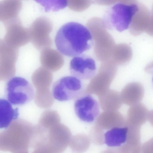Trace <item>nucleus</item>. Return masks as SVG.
Returning a JSON list of instances; mask_svg holds the SVG:
<instances>
[{"label":"nucleus","mask_w":153,"mask_h":153,"mask_svg":"<svg viewBox=\"0 0 153 153\" xmlns=\"http://www.w3.org/2000/svg\"><path fill=\"white\" fill-rule=\"evenodd\" d=\"M19 55L18 49L4 43L0 49V81H7L14 76Z\"/></svg>","instance_id":"9"},{"label":"nucleus","mask_w":153,"mask_h":153,"mask_svg":"<svg viewBox=\"0 0 153 153\" xmlns=\"http://www.w3.org/2000/svg\"><path fill=\"white\" fill-rule=\"evenodd\" d=\"M97 69L94 60L87 55L81 54L74 57L70 63V74L81 79H92L95 75Z\"/></svg>","instance_id":"8"},{"label":"nucleus","mask_w":153,"mask_h":153,"mask_svg":"<svg viewBox=\"0 0 153 153\" xmlns=\"http://www.w3.org/2000/svg\"><path fill=\"white\" fill-rule=\"evenodd\" d=\"M128 130L126 127H115L108 130L104 134V143L109 147L121 146L126 141Z\"/></svg>","instance_id":"14"},{"label":"nucleus","mask_w":153,"mask_h":153,"mask_svg":"<svg viewBox=\"0 0 153 153\" xmlns=\"http://www.w3.org/2000/svg\"><path fill=\"white\" fill-rule=\"evenodd\" d=\"M75 113L81 120L87 123L93 122L100 113L98 102L92 95L82 94L76 99L74 105Z\"/></svg>","instance_id":"7"},{"label":"nucleus","mask_w":153,"mask_h":153,"mask_svg":"<svg viewBox=\"0 0 153 153\" xmlns=\"http://www.w3.org/2000/svg\"><path fill=\"white\" fill-rule=\"evenodd\" d=\"M67 5L71 10L77 12L83 11L89 7L92 0H67Z\"/></svg>","instance_id":"16"},{"label":"nucleus","mask_w":153,"mask_h":153,"mask_svg":"<svg viewBox=\"0 0 153 153\" xmlns=\"http://www.w3.org/2000/svg\"><path fill=\"white\" fill-rule=\"evenodd\" d=\"M53 25L51 20L45 16L37 18L28 28L30 41L39 50L50 47L52 41L50 36Z\"/></svg>","instance_id":"5"},{"label":"nucleus","mask_w":153,"mask_h":153,"mask_svg":"<svg viewBox=\"0 0 153 153\" xmlns=\"http://www.w3.org/2000/svg\"><path fill=\"white\" fill-rule=\"evenodd\" d=\"M84 87L81 80L73 76L62 77L53 84L52 94L56 100L64 102L76 99L82 94Z\"/></svg>","instance_id":"4"},{"label":"nucleus","mask_w":153,"mask_h":153,"mask_svg":"<svg viewBox=\"0 0 153 153\" xmlns=\"http://www.w3.org/2000/svg\"><path fill=\"white\" fill-rule=\"evenodd\" d=\"M3 24L6 33L3 40L7 46L19 49L30 41L28 28L22 25L19 18Z\"/></svg>","instance_id":"6"},{"label":"nucleus","mask_w":153,"mask_h":153,"mask_svg":"<svg viewBox=\"0 0 153 153\" xmlns=\"http://www.w3.org/2000/svg\"><path fill=\"white\" fill-rule=\"evenodd\" d=\"M40 61L42 67L51 71H56L60 69L64 62L61 53L50 47L41 50Z\"/></svg>","instance_id":"11"},{"label":"nucleus","mask_w":153,"mask_h":153,"mask_svg":"<svg viewBox=\"0 0 153 153\" xmlns=\"http://www.w3.org/2000/svg\"><path fill=\"white\" fill-rule=\"evenodd\" d=\"M139 3L118 2L106 11L102 19L105 28L122 32L129 28L133 16L137 10Z\"/></svg>","instance_id":"2"},{"label":"nucleus","mask_w":153,"mask_h":153,"mask_svg":"<svg viewBox=\"0 0 153 153\" xmlns=\"http://www.w3.org/2000/svg\"><path fill=\"white\" fill-rule=\"evenodd\" d=\"M22 7L21 0L0 1V21L3 24L19 18Z\"/></svg>","instance_id":"12"},{"label":"nucleus","mask_w":153,"mask_h":153,"mask_svg":"<svg viewBox=\"0 0 153 153\" xmlns=\"http://www.w3.org/2000/svg\"><path fill=\"white\" fill-rule=\"evenodd\" d=\"M7 99L0 98V129H6L18 118V108H14Z\"/></svg>","instance_id":"13"},{"label":"nucleus","mask_w":153,"mask_h":153,"mask_svg":"<svg viewBox=\"0 0 153 153\" xmlns=\"http://www.w3.org/2000/svg\"><path fill=\"white\" fill-rule=\"evenodd\" d=\"M55 42L61 53L74 57L91 48L93 37L88 27L77 22H70L60 28L56 35Z\"/></svg>","instance_id":"1"},{"label":"nucleus","mask_w":153,"mask_h":153,"mask_svg":"<svg viewBox=\"0 0 153 153\" xmlns=\"http://www.w3.org/2000/svg\"><path fill=\"white\" fill-rule=\"evenodd\" d=\"M152 13L145 5L139 3L129 27L131 30L141 32L152 27Z\"/></svg>","instance_id":"10"},{"label":"nucleus","mask_w":153,"mask_h":153,"mask_svg":"<svg viewBox=\"0 0 153 153\" xmlns=\"http://www.w3.org/2000/svg\"><path fill=\"white\" fill-rule=\"evenodd\" d=\"M136 0H93V3L101 5H111L118 2L129 3Z\"/></svg>","instance_id":"17"},{"label":"nucleus","mask_w":153,"mask_h":153,"mask_svg":"<svg viewBox=\"0 0 153 153\" xmlns=\"http://www.w3.org/2000/svg\"><path fill=\"white\" fill-rule=\"evenodd\" d=\"M5 91L7 100L13 105L27 104L33 99L35 95L32 85L20 76H14L7 80Z\"/></svg>","instance_id":"3"},{"label":"nucleus","mask_w":153,"mask_h":153,"mask_svg":"<svg viewBox=\"0 0 153 153\" xmlns=\"http://www.w3.org/2000/svg\"><path fill=\"white\" fill-rule=\"evenodd\" d=\"M44 8L46 12H56L67 6V0H34Z\"/></svg>","instance_id":"15"}]
</instances>
